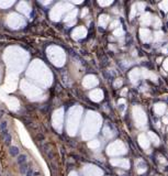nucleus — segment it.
Wrapping results in <instances>:
<instances>
[{"label":"nucleus","instance_id":"bb28decb","mask_svg":"<svg viewBox=\"0 0 168 176\" xmlns=\"http://www.w3.org/2000/svg\"><path fill=\"white\" fill-rule=\"evenodd\" d=\"M69 176H78V175H77V173H76V172H72L69 174Z\"/></svg>","mask_w":168,"mask_h":176},{"label":"nucleus","instance_id":"4be33fe9","mask_svg":"<svg viewBox=\"0 0 168 176\" xmlns=\"http://www.w3.org/2000/svg\"><path fill=\"white\" fill-rule=\"evenodd\" d=\"M118 25H120V22L116 20V21H113V22H112V23L110 24V28H111V29H114V28H116Z\"/></svg>","mask_w":168,"mask_h":176},{"label":"nucleus","instance_id":"2eb2a0df","mask_svg":"<svg viewBox=\"0 0 168 176\" xmlns=\"http://www.w3.org/2000/svg\"><path fill=\"white\" fill-rule=\"evenodd\" d=\"M88 146L90 147V149H98L99 146H100V142L98 141V140H93V141H90L88 143Z\"/></svg>","mask_w":168,"mask_h":176},{"label":"nucleus","instance_id":"ddd939ff","mask_svg":"<svg viewBox=\"0 0 168 176\" xmlns=\"http://www.w3.org/2000/svg\"><path fill=\"white\" fill-rule=\"evenodd\" d=\"M148 140H149V141H152L155 145H158L159 144V141H160L159 138L157 137L154 132H152V131H148Z\"/></svg>","mask_w":168,"mask_h":176},{"label":"nucleus","instance_id":"9d476101","mask_svg":"<svg viewBox=\"0 0 168 176\" xmlns=\"http://www.w3.org/2000/svg\"><path fill=\"white\" fill-rule=\"evenodd\" d=\"M153 22V17L151 13H148V12H146V13H144L143 16L141 18V24L142 25H149Z\"/></svg>","mask_w":168,"mask_h":176},{"label":"nucleus","instance_id":"412c9836","mask_svg":"<svg viewBox=\"0 0 168 176\" xmlns=\"http://www.w3.org/2000/svg\"><path fill=\"white\" fill-rule=\"evenodd\" d=\"M103 131H104V132H103V134H104L106 137H108V138H111V137H112V133H110V130H109L108 127H106Z\"/></svg>","mask_w":168,"mask_h":176},{"label":"nucleus","instance_id":"f03ea898","mask_svg":"<svg viewBox=\"0 0 168 176\" xmlns=\"http://www.w3.org/2000/svg\"><path fill=\"white\" fill-rule=\"evenodd\" d=\"M133 117H134V120L136 122V126L137 127H143L146 124L147 122V117L145 114V112L143 111V109L141 107H137L135 106L133 108Z\"/></svg>","mask_w":168,"mask_h":176},{"label":"nucleus","instance_id":"5701e85b","mask_svg":"<svg viewBox=\"0 0 168 176\" xmlns=\"http://www.w3.org/2000/svg\"><path fill=\"white\" fill-rule=\"evenodd\" d=\"M13 3V1H10V2H0V7H7V6H11Z\"/></svg>","mask_w":168,"mask_h":176},{"label":"nucleus","instance_id":"a211bd4d","mask_svg":"<svg viewBox=\"0 0 168 176\" xmlns=\"http://www.w3.org/2000/svg\"><path fill=\"white\" fill-rule=\"evenodd\" d=\"M155 36H154V39L155 41H160V40H163L164 39V33H163L162 31H158V32H155Z\"/></svg>","mask_w":168,"mask_h":176},{"label":"nucleus","instance_id":"6e6552de","mask_svg":"<svg viewBox=\"0 0 168 176\" xmlns=\"http://www.w3.org/2000/svg\"><path fill=\"white\" fill-rule=\"evenodd\" d=\"M90 99L91 100H93V101H100V100H102V98H103V93L100 90V89H95L93 91H91L90 93Z\"/></svg>","mask_w":168,"mask_h":176},{"label":"nucleus","instance_id":"f3484780","mask_svg":"<svg viewBox=\"0 0 168 176\" xmlns=\"http://www.w3.org/2000/svg\"><path fill=\"white\" fill-rule=\"evenodd\" d=\"M76 14H77V10H73V12H70V13L65 18V21L67 22V21H69V20H73L74 18L76 17Z\"/></svg>","mask_w":168,"mask_h":176},{"label":"nucleus","instance_id":"20e7f679","mask_svg":"<svg viewBox=\"0 0 168 176\" xmlns=\"http://www.w3.org/2000/svg\"><path fill=\"white\" fill-rule=\"evenodd\" d=\"M110 163L113 166L121 167V168H124V170L130 168V162L129 160H125V159H112L110 161Z\"/></svg>","mask_w":168,"mask_h":176},{"label":"nucleus","instance_id":"39448f33","mask_svg":"<svg viewBox=\"0 0 168 176\" xmlns=\"http://www.w3.org/2000/svg\"><path fill=\"white\" fill-rule=\"evenodd\" d=\"M97 84H98V79H97L93 75L86 76L85 79H84V86H85L86 88H91V87H93V86H96Z\"/></svg>","mask_w":168,"mask_h":176},{"label":"nucleus","instance_id":"423d86ee","mask_svg":"<svg viewBox=\"0 0 168 176\" xmlns=\"http://www.w3.org/2000/svg\"><path fill=\"white\" fill-rule=\"evenodd\" d=\"M140 35H141V39L143 42H151L152 39H153V35L151 31L148 29H141L140 30Z\"/></svg>","mask_w":168,"mask_h":176},{"label":"nucleus","instance_id":"1a4fd4ad","mask_svg":"<svg viewBox=\"0 0 168 176\" xmlns=\"http://www.w3.org/2000/svg\"><path fill=\"white\" fill-rule=\"evenodd\" d=\"M139 143L143 149H148L149 147V140L148 138L146 137V134L141 133L139 136Z\"/></svg>","mask_w":168,"mask_h":176},{"label":"nucleus","instance_id":"b1692460","mask_svg":"<svg viewBox=\"0 0 168 176\" xmlns=\"http://www.w3.org/2000/svg\"><path fill=\"white\" fill-rule=\"evenodd\" d=\"M112 1H99V4L100 6H109V4H111Z\"/></svg>","mask_w":168,"mask_h":176},{"label":"nucleus","instance_id":"0eeeda50","mask_svg":"<svg viewBox=\"0 0 168 176\" xmlns=\"http://www.w3.org/2000/svg\"><path fill=\"white\" fill-rule=\"evenodd\" d=\"M86 34H87V31H86L85 28L80 27V28H77L76 30H74L73 32V37L76 40H79V39H83V37L86 36Z\"/></svg>","mask_w":168,"mask_h":176},{"label":"nucleus","instance_id":"f257e3e1","mask_svg":"<svg viewBox=\"0 0 168 176\" xmlns=\"http://www.w3.org/2000/svg\"><path fill=\"white\" fill-rule=\"evenodd\" d=\"M107 153L111 156H115V155H122L126 153V147L121 141H115L111 143L107 147Z\"/></svg>","mask_w":168,"mask_h":176},{"label":"nucleus","instance_id":"dca6fc26","mask_svg":"<svg viewBox=\"0 0 168 176\" xmlns=\"http://www.w3.org/2000/svg\"><path fill=\"white\" fill-rule=\"evenodd\" d=\"M153 25H154V28H156V29H159V28L162 27V21H160L157 17H154L153 18Z\"/></svg>","mask_w":168,"mask_h":176},{"label":"nucleus","instance_id":"393cba45","mask_svg":"<svg viewBox=\"0 0 168 176\" xmlns=\"http://www.w3.org/2000/svg\"><path fill=\"white\" fill-rule=\"evenodd\" d=\"M121 85H122V80L121 79H116V81L114 83V86H115V87H120Z\"/></svg>","mask_w":168,"mask_h":176},{"label":"nucleus","instance_id":"cd10ccee","mask_svg":"<svg viewBox=\"0 0 168 176\" xmlns=\"http://www.w3.org/2000/svg\"><path fill=\"white\" fill-rule=\"evenodd\" d=\"M163 122H164V123H168V118H166V117H165V118L163 119Z\"/></svg>","mask_w":168,"mask_h":176},{"label":"nucleus","instance_id":"f8f14e48","mask_svg":"<svg viewBox=\"0 0 168 176\" xmlns=\"http://www.w3.org/2000/svg\"><path fill=\"white\" fill-rule=\"evenodd\" d=\"M165 110H166V105L165 104H162V103H158L156 104L154 106V111L156 114H158V116H162V114H164Z\"/></svg>","mask_w":168,"mask_h":176},{"label":"nucleus","instance_id":"6ab92c4d","mask_svg":"<svg viewBox=\"0 0 168 176\" xmlns=\"http://www.w3.org/2000/svg\"><path fill=\"white\" fill-rule=\"evenodd\" d=\"M113 34L115 35V36H122V35L124 34V31H123V29L122 28L119 27L116 30H114V32H113Z\"/></svg>","mask_w":168,"mask_h":176},{"label":"nucleus","instance_id":"4468645a","mask_svg":"<svg viewBox=\"0 0 168 176\" xmlns=\"http://www.w3.org/2000/svg\"><path fill=\"white\" fill-rule=\"evenodd\" d=\"M109 21H110V18H109V16H107V14H102V16H100V18H99V24L103 28L107 27Z\"/></svg>","mask_w":168,"mask_h":176},{"label":"nucleus","instance_id":"a878e982","mask_svg":"<svg viewBox=\"0 0 168 176\" xmlns=\"http://www.w3.org/2000/svg\"><path fill=\"white\" fill-rule=\"evenodd\" d=\"M164 68L166 70H168V58H166V60H165V62H164Z\"/></svg>","mask_w":168,"mask_h":176},{"label":"nucleus","instance_id":"aec40b11","mask_svg":"<svg viewBox=\"0 0 168 176\" xmlns=\"http://www.w3.org/2000/svg\"><path fill=\"white\" fill-rule=\"evenodd\" d=\"M159 8L163 11H168V1H163L159 3Z\"/></svg>","mask_w":168,"mask_h":176},{"label":"nucleus","instance_id":"7ed1b4c3","mask_svg":"<svg viewBox=\"0 0 168 176\" xmlns=\"http://www.w3.org/2000/svg\"><path fill=\"white\" fill-rule=\"evenodd\" d=\"M84 175L85 176H102L103 172L96 165H86L84 167Z\"/></svg>","mask_w":168,"mask_h":176},{"label":"nucleus","instance_id":"9b49d317","mask_svg":"<svg viewBox=\"0 0 168 176\" xmlns=\"http://www.w3.org/2000/svg\"><path fill=\"white\" fill-rule=\"evenodd\" d=\"M130 79H131V81L133 84H135L137 80L140 79V77H141V70H137V68H135V70H133L131 73H130Z\"/></svg>","mask_w":168,"mask_h":176}]
</instances>
